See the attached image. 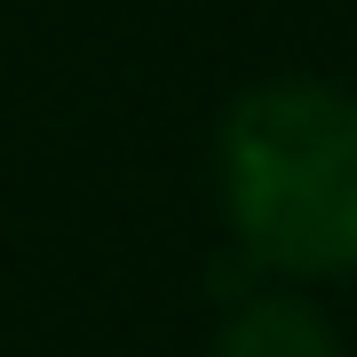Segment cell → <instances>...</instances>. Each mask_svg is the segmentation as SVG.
<instances>
[{
	"instance_id": "1",
	"label": "cell",
	"mask_w": 357,
	"mask_h": 357,
	"mask_svg": "<svg viewBox=\"0 0 357 357\" xmlns=\"http://www.w3.org/2000/svg\"><path fill=\"white\" fill-rule=\"evenodd\" d=\"M222 206L238 246L286 278L357 270V96L326 79L246 88L222 119Z\"/></svg>"
},
{
	"instance_id": "2",
	"label": "cell",
	"mask_w": 357,
	"mask_h": 357,
	"mask_svg": "<svg viewBox=\"0 0 357 357\" xmlns=\"http://www.w3.org/2000/svg\"><path fill=\"white\" fill-rule=\"evenodd\" d=\"M206 357H349V349L302 294H255L222 318Z\"/></svg>"
}]
</instances>
